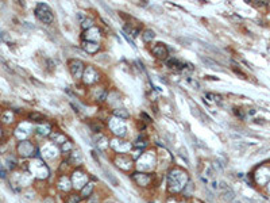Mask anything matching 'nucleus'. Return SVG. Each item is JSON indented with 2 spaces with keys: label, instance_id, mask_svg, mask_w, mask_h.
<instances>
[{
  "label": "nucleus",
  "instance_id": "f257e3e1",
  "mask_svg": "<svg viewBox=\"0 0 270 203\" xmlns=\"http://www.w3.org/2000/svg\"><path fill=\"white\" fill-rule=\"evenodd\" d=\"M35 16L38 18L41 22H43V23H51L53 22V12H51V10L49 8V6L43 4V3H39L38 6H36L35 8Z\"/></svg>",
  "mask_w": 270,
  "mask_h": 203
},
{
  "label": "nucleus",
  "instance_id": "f03ea898",
  "mask_svg": "<svg viewBox=\"0 0 270 203\" xmlns=\"http://www.w3.org/2000/svg\"><path fill=\"white\" fill-rule=\"evenodd\" d=\"M69 71L75 79H81V75H83V71H84V64L79 60H70Z\"/></svg>",
  "mask_w": 270,
  "mask_h": 203
},
{
  "label": "nucleus",
  "instance_id": "7ed1b4c3",
  "mask_svg": "<svg viewBox=\"0 0 270 203\" xmlns=\"http://www.w3.org/2000/svg\"><path fill=\"white\" fill-rule=\"evenodd\" d=\"M18 152H19L22 156L28 157L34 153V145L28 141H22L19 145H18Z\"/></svg>",
  "mask_w": 270,
  "mask_h": 203
},
{
  "label": "nucleus",
  "instance_id": "20e7f679",
  "mask_svg": "<svg viewBox=\"0 0 270 203\" xmlns=\"http://www.w3.org/2000/svg\"><path fill=\"white\" fill-rule=\"evenodd\" d=\"M153 54L155 57L158 58H166L168 57V49H166V46L164 43H157L154 47H153Z\"/></svg>",
  "mask_w": 270,
  "mask_h": 203
},
{
  "label": "nucleus",
  "instance_id": "39448f33",
  "mask_svg": "<svg viewBox=\"0 0 270 203\" xmlns=\"http://www.w3.org/2000/svg\"><path fill=\"white\" fill-rule=\"evenodd\" d=\"M83 47L85 49L87 53H91V54H95L97 53L99 49H100V45L96 42H88V41H84L83 42Z\"/></svg>",
  "mask_w": 270,
  "mask_h": 203
},
{
  "label": "nucleus",
  "instance_id": "423d86ee",
  "mask_svg": "<svg viewBox=\"0 0 270 203\" xmlns=\"http://www.w3.org/2000/svg\"><path fill=\"white\" fill-rule=\"evenodd\" d=\"M168 66L172 69H176V71H181V69H184V66H186L185 64H182L180 60H177V58H170L168 60Z\"/></svg>",
  "mask_w": 270,
  "mask_h": 203
},
{
  "label": "nucleus",
  "instance_id": "0eeeda50",
  "mask_svg": "<svg viewBox=\"0 0 270 203\" xmlns=\"http://www.w3.org/2000/svg\"><path fill=\"white\" fill-rule=\"evenodd\" d=\"M200 58H201V61L204 62V64H205L207 66H209V68L216 69V71H220V69H221V68H220V65L217 64L216 61H213L212 58H207V57H203V56H201Z\"/></svg>",
  "mask_w": 270,
  "mask_h": 203
},
{
  "label": "nucleus",
  "instance_id": "6e6552de",
  "mask_svg": "<svg viewBox=\"0 0 270 203\" xmlns=\"http://www.w3.org/2000/svg\"><path fill=\"white\" fill-rule=\"evenodd\" d=\"M154 37H155V34H154L153 30H145V31L142 33V39H143V42H150L151 39H154Z\"/></svg>",
  "mask_w": 270,
  "mask_h": 203
},
{
  "label": "nucleus",
  "instance_id": "1a4fd4ad",
  "mask_svg": "<svg viewBox=\"0 0 270 203\" xmlns=\"http://www.w3.org/2000/svg\"><path fill=\"white\" fill-rule=\"evenodd\" d=\"M92 191H93V184H92V183L85 184V187H84L83 192H81V196H84V198L89 196V195L92 194Z\"/></svg>",
  "mask_w": 270,
  "mask_h": 203
},
{
  "label": "nucleus",
  "instance_id": "9d476101",
  "mask_svg": "<svg viewBox=\"0 0 270 203\" xmlns=\"http://www.w3.org/2000/svg\"><path fill=\"white\" fill-rule=\"evenodd\" d=\"M80 201H81V195L72 194L65 199V203H80Z\"/></svg>",
  "mask_w": 270,
  "mask_h": 203
},
{
  "label": "nucleus",
  "instance_id": "9b49d317",
  "mask_svg": "<svg viewBox=\"0 0 270 203\" xmlns=\"http://www.w3.org/2000/svg\"><path fill=\"white\" fill-rule=\"evenodd\" d=\"M114 115L115 117H119V118H123V119H127L128 117V113L126 111L124 108H118V110H115V111H114Z\"/></svg>",
  "mask_w": 270,
  "mask_h": 203
},
{
  "label": "nucleus",
  "instance_id": "f8f14e48",
  "mask_svg": "<svg viewBox=\"0 0 270 203\" xmlns=\"http://www.w3.org/2000/svg\"><path fill=\"white\" fill-rule=\"evenodd\" d=\"M28 118H30L31 121H35V122H43L45 121V117L41 115V114H38V113H31Z\"/></svg>",
  "mask_w": 270,
  "mask_h": 203
},
{
  "label": "nucleus",
  "instance_id": "ddd939ff",
  "mask_svg": "<svg viewBox=\"0 0 270 203\" xmlns=\"http://www.w3.org/2000/svg\"><path fill=\"white\" fill-rule=\"evenodd\" d=\"M105 176H107V179H108L109 182H112L114 186H118V184H119V183H118V180L115 179V176H114L112 173H109V172H107V171H105Z\"/></svg>",
  "mask_w": 270,
  "mask_h": 203
},
{
  "label": "nucleus",
  "instance_id": "4468645a",
  "mask_svg": "<svg viewBox=\"0 0 270 203\" xmlns=\"http://www.w3.org/2000/svg\"><path fill=\"white\" fill-rule=\"evenodd\" d=\"M92 26H93V23H92L91 19H84V22L81 23V27H83L84 30H87L88 27H92Z\"/></svg>",
  "mask_w": 270,
  "mask_h": 203
},
{
  "label": "nucleus",
  "instance_id": "2eb2a0df",
  "mask_svg": "<svg viewBox=\"0 0 270 203\" xmlns=\"http://www.w3.org/2000/svg\"><path fill=\"white\" fill-rule=\"evenodd\" d=\"M88 203H100V201H99L97 195H91L89 199H88Z\"/></svg>",
  "mask_w": 270,
  "mask_h": 203
}]
</instances>
